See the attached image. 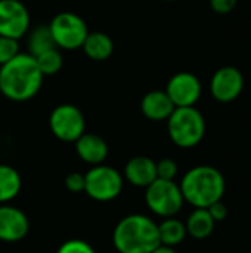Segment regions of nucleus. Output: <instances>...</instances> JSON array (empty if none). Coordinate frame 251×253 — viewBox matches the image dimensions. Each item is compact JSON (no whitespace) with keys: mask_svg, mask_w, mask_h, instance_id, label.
<instances>
[{"mask_svg":"<svg viewBox=\"0 0 251 253\" xmlns=\"http://www.w3.org/2000/svg\"><path fill=\"white\" fill-rule=\"evenodd\" d=\"M43 79L36 58L30 53H18L0 67V92L13 102H25L38 93Z\"/></svg>","mask_w":251,"mask_h":253,"instance_id":"1","label":"nucleus"},{"mask_svg":"<svg viewBox=\"0 0 251 253\" xmlns=\"http://www.w3.org/2000/svg\"><path fill=\"white\" fill-rule=\"evenodd\" d=\"M179 187L185 203H189L194 209H207L223 199L226 181L217 168L200 165L183 175Z\"/></svg>","mask_w":251,"mask_h":253,"instance_id":"2","label":"nucleus"},{"mask_svg":"<svg viewBox=\"0 0 251 253\" xmlns=\"http://www.w3.org/2000/svg\"><path fill=\"white\" fill-rule=\"evenodd\" d=\"M112 245L118 253H151L161 245L158 224L142 213L127 215L115 225Z\"/></svg>","mask_w":251,"mask_h":253,"instance_id":"3","label":"nucleus"},{"mask_svg":"<svg viewBox=\"0 0 251 253\" xmlns=\"http://www.w3.org/2000/svg\"><path fill=\"white\" fill-rule=\"evenodd\" d=\"M166 122L169 138L179 148H194L206 135V119L195 107L175 108Z\"/></svg>","mask_w":251,"mask_h":253,"instance_id":"4","label":"nucleus"},{"mask_svg":"<svg viewBox=\"0 0 251 253\" xmlns=\"http://www.w3.org/2000/svg\"><path fill=\"white\" fill-rule=\"evenodd\" d=\"M124 187L123 175L112 166L98 165L92 166L84 173V193L95 202L115 200Z\"/></svg>","mask_w":251,"mask_h":253,"instance_id":"5","label":"nucleus"},{"mask_svg":"<svg viewBox=\"0 0 251 253\" xmlns=\"http://www.w3.org/2000/svg\"><path fill=\"white\" fill-rule=\"evenodd\" d=\"M145 203L154 215L164 219L176 216L182 211L185 200L178 182L157 178L145 188Z\"/></svg>","mask_w":251,"mask_h":253,"instance_id":"6","label":"nucleus"},{"mask_svg":"<svg viewBox=\"0 0 251 253\" xmlns=\"http://www.w3.org/2000/svg\"><path fill=\"white\" fill-rule=\"evenodd\" d=\"M58 49H80L89 34L87 25L81 16L72 12H61L53 16L47 25Z\"/></svg>","mask_w":251,"mask_h":253,"instance_id":"7","label":"nucleus"},{"mask_svg":"<svg viewBox=\"0 0 251 253\" xmlns=\"http://www.w3.org/2000/svg\"><path fill=\"white\" fill-rule=\"evenodd\" d=\"M49 127L56 139L62 142H75L86 132V120L75 105L61 104L52 110Z\"/></svg>","mask_w":251,"mask_h":253,"instance_id":"8","label":"nucleus"},{"mask_svg":"<svg viewBox=\"0 0 251 253\" xmlns=\"http://www.w3.org/2000/svg\"><path fill=\"white\" fill-rule=\"evenodd\" d=\"M166 93L176 108L180 107H195L203 93V86L200 79L188 71L176 73L166 86Z\"/></svg>","mask_w":251,"mask_h":253,"instance_id":"9","label":"nucleus"},{"mask_svg":"<svg viewBox=\"0 0 251 253\" xmlns=\"http://www.w3.org/2000/svg\"><path fill=\"white\" fill-rule=\"evenodd\" d=\"M244 90V76L243 73L232 65L220 67L216 70L210 80L212 96L222 104L235 101Z\"/></svg>","mask_w":251,"mask_h":253,"instance_id":"10","label":"nucleus"},{"mask_svg":"<svg viewBox=\"0 0 251 253\" xmlns=\"http://www.w3.org/2000/svg\"><path fill=\"white\" fill-rule=\"evenodd\" d=\"M30 28V13L19 0H0V36L19 40Z\"/></svg>","mask_w":251,"mask_h":253,"instance_id":"11","label":"nucleus"},{"mask_svg":"<svg viewBox=\"0 0 251 253\" xmlns=\"http://www.w3.org/2000/svg\"><path fill=\"white\" fill-rule=\"evenodd\" d=\"M30 231V221L25 212L10 206L0 205V242L16 243L25 239Z\"/></svg>","mask_w":251,"mask_h":253,"instance_id":"12","label":"nucleus"},{"mask_svg":"<svg viewBox=\"0 0 251 253\" xmlns=\"http://www.w3.org/2000/svg\"><path fill=\"white\" fill-rule=\"evenodd\" d=\"M123 178L133 187L146 188L157 179L155 162L146 156L132 157L124 166Z\"/></svg>","mask_w":251,"mask_h":253,"instance_id":"13","label":"nucleus"},{"mask_svg":"<svg viewBox=\"0 0 251 253\" xmlns=\"http://www.w3.org/2000/svg\"><path fill=\"white\" fill-rule=\"evenodd\" d=\"M75 153L80 157L81 162L98 166L102 165L108 157V144L104 138H101L96 133H83L75 142Z\"/></svg>","mask_w":251,"mask_h":253,"instance_id":"14","label":"nucleus"},{"mask_svg":"<svg viewBox=\"0 0 251 253\" xmlns=\"http://www.w3.org/2000/svg\"><path fill=\"white\" fill-rule=\"evenodd\" d=\"M175 105L170 101L166 90H151L141 101L142 114L152 122H164L175 111Z\"/></svg>","mask_w":251,"mask_h":253,"instance_id":"15","label":"nucleus"},{"mask_svg":"<svg viewBox=\"0 0 251 253\" xmlns=\"http://www.w3.org/2000/svg\"><path fill=\"white\" fill-rule=\"evenodd\" d=\"M83 52L92 61H107L114 52V43L111 37L102 31H89L83 46Z\"/></svg>","mask_w":251,"mask_h":253,"instance_id":"16","label":"nucleus"},{"mask_svg":"<svg viewBox=\"0 0 251 253\" xmlns=\"http://www.w3.org/2000/svg\"><path fill=\"white\" fill-rule=\"evenodd\" d=\"M185 227L188 236L195 240H204L213 234L216 222L213 221L207 209H194V212L188 216Z\"/></svg>","mask_w":251,"mask_h":253,"instance_id":"17","label":"nucleus"},{"mask_svg":"<svg viewBox=\"0 0 251 253\" xmlns=\"http://www.w3.org/2000/svg\"><path fill=\"white\" fill-rule=\"evenodd\" d=\"M21 188L22 179L19 172L9 165H0V205L12 202Z\"/></svg>","mask_w":251,"mask_h":253,"instance_id":"18","label":"nucleus"},{"mask_svg":"<svg viewBox=\"0 0 251 253\" xmlns=\"http://www.w3.org/2000/svg\"><path fill=\"white\" fill-rule=\"evenodd\" d=\"M186 227L185 222L178 219L176 216L173 218H164L158 224V237L160 243L169 248H176L179 246L185 239H186Z\"/></svg>","mask_w":251,"mask_h":253,"instance_id":"19","label":"nucleus"},{"mask_svg":"<svg viewBox=\"0 0 251 253\" xmlns=\"http://www.w3.org/2000/svg\"><path fill=\"white\" fill-rule=\"evenodd\" d=\"M53 47H56V44L53 42V37H52L47 25H40L31 31V34L28 37V49H30L31 56H37L49 49H53Z\"/></svg>","mask_w":251,"mask_h":253,"instance_id":"20","label":"nucleus"},{"mask_svg":"<svg viewBox=\"0 0 251 253\" xmlns=\"http://www.w3.org/2000/svg\"><path fill=\"white\" fill-rule=\"evenodd\" d=\"M34 58H36L37 67L40 68L43 76H53V74L59 73L62 68V64H64L62 55L58 47L49 49Z\"/></svg>","mask_w":251,"mask_h":253,"instance_id":"21","label":"nucleus"},{"mask_svg":"<svg viewBox=\"0 0 251 253\" xmlns=\"http://www.w3.org/2000/svg\"><path fill=\"white\" fill-rule=\"evenodd\" d=\"M19 52V42L10 37L0 36V67L12 61Z\"/></svg>","mask_w":251,"mask_h":253,"instance_id":"22","label":"nucleus"},{"mask_svg":"<svg viewBox=\"0 0 251 253\" xmlns=\"http://www.w3.org/2000/svg\"><path fill=\"white\" fill-rule=\"evenodd\" d=\"M157 166V178L158 179H164V181H175L176 175H178V163L170 159V157H164L158 162H155Z\"/></svg>","mask_w":251,"mask_h":253,"instance_id":"23","label":"nucleus"},{"mask_svg":"<svg viewBox=\"0 0 251 253\" xmlns=\"http://www.w3.org/2000/svg\"><path fill=\"white\" fill-rule=\"evenodd\" d=\"M56 253H96L95 249L84 240H80V239H71V240H67L64 242L59 248Z\"/></svg>","mask_w":251,"mask_h":253,"instance_id":"24","label":"nucleus"},{"mask_svg":"<svg viewBox=\"0 0 251 253\" xmlns=\"http://www.w3.org/2000/svg\"><path fill=\"white\" fill-rule=\"evenodd\" d=\"M65 187L71 193H83L84 191V173L71 172L65 178Z\"/></svg>","mask_w":251,"mask_h":253,"instance_id":"25","label":"nucleus"},{"mask_svg":"<svg viewBox=\"0 0 251 253\" xmlns=\"http://www.w3.org/2000/svg\"><path fill=\"white\" fill-rule=\"evenodd\" d=\"M207 211H209L210 216L213 218V221L216 224L217 222H223L228 218V215H229V209H228V206L222 200H219V202L213 203L212 206H209Z\"/></svg>","mask_w":251,"mask_h":253,"instance_id":"26","label":"nucleus"},{"mask_svg":"<svg viewBox=\"0 0 251 253\" xmlns=\"http://www.w3.org/2000/svg\"><path fill=\"white\" fill-rule=\"evenodd\" d=\"M210 1V6L212 9L219 13V15H226V13H231L235 6H237V1L238 0H209Z\"/></svg>","mask_w":251,"mask_h":253,"instance_id":"27","label":"nucleus"},{"mask_svg":"<svg viewBox=\"0 0 251 253\" xmlns=\"http://www.w3.org/2000/svg\"><path fill=\"white\" fill-rule=\"evenodd\" d=\"M151 253H178V252L175 251V248H169V246L160 245L157 249H154Z\"/></svg>","mask_w":251,"mask_h":253,"instance_id":"28","label":"nucleus"},{"mask_svg":"<svg viewBox=\"0 0 251 253\" xmlns=\"http://www.w3.org/2000/svg\"><path fill=\"white\" fill-rule=\"evenodd\" d=\"M166 1H175V0H166Z\"/></svg>","mask_w":251,"mask_h":253,"instance_id":"29","label":"nucleus"}]
</instances>
